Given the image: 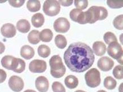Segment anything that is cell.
<instances>
[{"label":"cell","mask_w":123,"mask_h":92,"mask_svg":"<svg viewBox=\"0 0 123 92\" xmlns=\"http://www.w3.org/2000/svg\"><path fill=\"white\" fill-rule=\"evenodd\" d=\"M65 63L71 71L84 72L94 64L95 56L92 49L82 42L71 44L64 54Z\"/></svg>","instance_id":"1"},{"label":"cell","mask_w":123,"mask_h":92,"mask_svg":"<svg viewBox=\"0 0 123 92\" xmlns=\"http://www.w3.org/2000/svg\"><path fill=\"white\" fill-rule=\"evenodd\" d=\"M108 15V11L105 7L102 6H91L89 10L85 12L86 24H92L98 20H105Z\"/></svg>","instance_id":"2"},{"label":"cell","mask_w":123,"mask_h":92,"mask_svg":"<svg viewBox=\"0 0 123 92\" xmlns=\"http://www.w3.org/2000/svg\"><path fill=\"white\" fill-rule=\"evenodd\" d=\"M50 74L53 77L59 79L65 73L66 68L63 64L62 59L59 55H54L50 59Z\"/></svg>","instance_id":"3"},{"label":"cell","mask_w":123,"mask_h":92,"mask_svg":"<svg viewBox=\"0 0 123 92\" xmlns=\"http://www.w3.org/2000/svg\"><path fill=\"white\" fill-rule=\"evenodd\" d=\"M85 79L87 85L92 88L98 86L101 82L100 73L96 68H92L87 71L85 74Z\"/></svg>","instance_id":"4"},{"label":"cell","mask_w":123,"mask_h":92,"mask_svg":"<svg viewBox=\"0 0 123 92\" xmlns=\"http://www.w3.org/2000/svg\"><path fill=\"white\" fill-rule=\"evenodd\" d=\"M108 54L112 58L116 59L120 64L123 65V48L117 42H113L108 44L107 48Z\"/></svg>","instance_id":"5"},{"label":"cell","mask_w":123,"mask_h":92,"mask_svg":"<svg viewBox=\"0 0 123 92\" xmlns=\"http://www.w3.org/2000/svg\"><path fill=\"white\" fill-rule=\"evenodd\" d=\"M60 4L58 1L47 0L44 2L43 12L47 15L54 17L59 14L60 12Z\"/></svg>","instance_id":"6"},{"label":"cell","mask_w":123,"mask_h":92,"mask_svg":"<svg viewBox=\"0 0 123 92\" xmlns=\"http://www.w3.org/2000/svg\"><path fill=\"white\" fill-rule=\"evenodd\" d=\"M53 27L56 32L59 33H65L70 28V22L67 18L61 17L55 20Z\"/></svg>","instance_id":"7"},{"label":"cell","mask_w":123,"mask_h":92,"mask_svg":"<svg viewBox=\"0 0 123 92\" xmlns=\"http://www.w3.org/2000/svg\"><path fill=\"white\" fill-rule=\"evenodd\" d=\"M47 69V63L42 60L35 59L32 60L29 64V70L32 73L44 72Z\"/></svg>","instance_id":"8"},{"label":"cell","mask_w":123,"mask_h":92,"mask_svg":"<svg viewBox=\"0 0 123 92\" xmlns=\"http://www.w3.org/2000/svg\"><path fill=\"white\" fill-rule=\"evenodd\" d=\"M9 86L12 91L19 92L24 88V82L20 77L12 76L9 79Z\"/></svg>","instance_id":"9"},{"label":"cell","mask_w":123,"mask_h":92,"mask_svg":"<svg viewBox=\"0 0 123 92\" xmlns=\"http://www.w3.org/2000/svg\"><path fill=\"white\" fill-rule=\"evenodd\" d=\"M114 61L108 57L105 56L100 58L98 61V66L100 70L105 72L109 71L112 69Z\"/></svg>","instance_id":"10"},{"label":"cell","mask_w":123,"mask_h":92,"mask_svg":"<svg viewBox=\"0 0 123 92\" xmlns=\"http://www.w3.org/2000/svg\"><path fill=\"white\" fill-rule=\"evenodd\" d=\"M85 12L78 9H74L70 13L71 20L81 25L86 24Z\"/></svg>","instance_id":"11"},{"label":"cell","mask_w":123,"mask_h":92,"mask_svg":"<svg viewBox=\"0 0 123 92\" xmlns=\"http://www.w3.org/2000/svg\"><path fill=\"white\" fill-rule=\"evenodd\" d=\"M1 33L4 37L11 38L16 34V28L12 23H6L1 27Z\"/></svg>","instance_id":"12"},{"label":"cell","mask_w":123,"mask_h":92,"mask_svg":"<svg viewBox=\"0 0 123 92\" xmlns=\"http://www.w3.org/2000/svg\"><path fill=\"white\" fill-rule=\"evenodd\" d=\"M49 86V84L48 79L44 76H39L36 79L35 86L40 92H47Z\"/></svg>","instance_id":"13"},{"label":"cell","mask_w":123,"mask_h":92,"mask_svg":"<svg viewBox=\"0 0 123 92\" xmlns=\"http://www.w3.org/2000/svg\"><path fill=\"white\" fill-rule=\"evenodd\" d=\"M25 68H26V63L25 61H23L21 59L14 58L12 63V71H13L15 73H20L25 70Z\"/></svg>","instance_id":"14"},{"label":"cell","mask_w":123,"mask_h":92,"mask_svg":"<svg viewBox=\"0 0 123 92\" xmlns=\"http://www.w3.org/2000/svg\"><path fill=\"white\" fill-rule=\"evenodd\" d=\"M106 46L103 42L97 41L92 45V51L97 56H102L105 55L106 52Z\"/></svg>","instance_id":"15"},{"label":"cell","mask_w":123,"mask_h":92,"mask_svg":"<svg viewBox=\"0 0 123 92\" xmlns=\"http://www.w3.org/2000/svg\"><path fill=\"white\" fill-rule=\"evenodd\" d=\"M35 51L32 47L28 45H25L20 49V55L26 60H30L34 57Z\"/></svg>","instance_id":"16"},{"label":"cell","mask_w":123,"mask_h":92,"mask_svg":"<svg viewBox=\"0 0 123 92\" xmlns=\"http://www.w3.org/2000/svg\"><path fill=\"white\" fill-rule=\"evenodd\" d=\"M31 25L29 22L26 20H20L17 22V28L22 33H27L30 31Z\"/></svg>","instance_id":"17"},{"label":"cell","mask_w":123,"mask_h":92,"mask_svg":"<svg viewBox=\"0 0 123 92\" xmlns=\"http://www.w3.org/2000/svg\"><path fill=\"white\" fill-rule=\"evenodd\" d=\"M44 17L41 13L34 14L31 18V22L35 27L39 28L42 27L44 23Z\"/></svg>","instance_id":"18"},{"label":"cell","mask_w":123,"mask_h":92,"mask_svg":"<svg viewBox=\"0 0 123 92\" xmlns=\"http://www.w3.org/2000/svg\"><path fill=\"white\" fill-rule=\"evenodd\" d=\"M65 84L67 88L73 89L77 87L78 85V80L73 75L68 76L65 79Z\"/></svg>","instance_id":"19"},{"label":"cell","mask_w":123,"mask_h":92,"mask_svg":"<svg viewBox=\"0 0 123 92\" xmlns=\"http://www.w3.org/2000/svg\"><path fill=\"white\" fill-rule=\"evenodd\" d=\"M53 33L50 29H44L40 33V40L44 42H49L53 38Z\"/></svg>","instance_id":"20"},{"label":"cell","mask_w":123,"mask_h":92,"mask_svg":"<svg viewBox=\"0 0 123 92\" xmlns=\"http://www.w3.org/2000/svg\"><path fill=\"white\" fill-rule=\"evenodd\" d=\"M41 7L40 1L37 0H30L27 3V8L31 12H37L39 11Z\"/></svg>","instance_id":"21"},{"label":"cell","mask_w":123,"mask_h":92,"mask_svg":"<svg viewBox=\"0 0 123 92\" xmlns=\"http://www.w3.org/2000/svg\"><path fill=\"white\" fill-rule=\"evenodd\" d=\"M40 33L37 30H32L28 34V42L32 44H37L40 42Z\"/></svg>","instance_id":"22"},{"label":"cell","mask_w":123,"mask_h":92,"mask_svg":"<svg viewBox=\"0 0 123 92\" xmlns=\"http://www.w3.org/2000/svg\"><path fill=\"white\" fill-rule=\"evenodd\" d=\"M14 57L10 55H6L3 57L1 59V64L2 66L8 70H12V63Z\"/></svg>","instance_id":"23"},{"label":"cell","mask_w":123,"mask_h":92,"mask_svg":"<svg viewBox=\"0 0 123 92\" xmlns=\"http://www.w3.org/2000/svg\"><path fill=\"white\" fill-rule=\"evenodd\" d=\"M55 42L57 47L60 49H64L67 45V39L62 35H57L55 37Z\"/></svg>","instance_id":"24"},{"label":"cell","mask_w":123,"mask_h":92,"mask_svg":"<svg viewBox=\"0 0 123 92\" xmlns=\"http://www.w3.org/2000/svg\"><path fill=\"white\" fill-rule=\"evenodd\" d=\"M37 52L39 56L42 58H46L49 56L50 54V48L48 46L42 44L38 47L37 49Z\"/></svg>","instance_id":"25"},{"label":"cell","mask_w":123,"mask_h":92,"mask_svg":"<svg viewBox=\"0 0 123 92\" xmlns=\"http://www.w3.org/2000/svg\"><path fill=\"white\" fill-rule=\"evenodd\" d=\"M116 85H117V82L111 76L105 77L104 81V86L105 88L109 90H113L116 88Z\"/></svg>","instance_id":"26"},{"label":"cell","mask_w":123,"mask_h":92,"mask_svg":"<svg viewBox=\"0 0 123 92\" xmlns=\"http://www.w3.org/2000/svg\"><path fill=\"white\" fill-rule=\"evenodd\" d=\"M107 4L112 9L121 8L123 6V0H108Z\"/></svg>","instance_id":"27"},{"label":"cell","mask_w":123,"mask_h":92,"mask_svg":"<svg viewBox=\"0 0 123 92\" xmlns=\"http://www.w3.org/2000/svg\"><path fill=\"white\" fill-rule=\"evenodd\" d=\"M103 39L105 43L107 44H109L110 43L113 42H117L116 36L114 34H113L111 32H107L105 34Z\"/></svg>","instance_id":"28"},{"label":"cell","mask_w":123,"mask_h":92,"mask_svg":"<svg viewBox=\"0 0 123 92\" xmlns=\"http://www.w3.org/2000/svg\"><path fill=\"white\" fill-rule=\"evenodd\" d=\"M123 68L122 66H117L113 70V74L114 77L118 80H121L123 78Z\"/></svg>","instance_id":"29"},{"label":"cell","mask_w":123,"mask_h":92,"mask_svg":"<svg viewBox=\"0 0 123 92\" xmlns=\"http://www.w3.org/2000/svg\"><path fill=\"white\" fill-rule=\"evenodd\" d=\"M123 15H120L116 17L113 21V26L116 29L122 30L123 29Z\"/></svg>","instance_id":"30"},{"label":"cell","mask_w":123,"mask_h":92,"mask_svg":"<svg viewBox=\"0 0 123 92\" xmlns=\"http://www.w3.org/2000/svg\"><path fill=\"white\" fill-rule=\"evenodd\" d=\"M52 88L53 92H66V90L64 86L60 82L55 81L52 84Z\"/></svg>","instance_id":"31"},{"label":"cell","mask_w":123,"mask_h":92,"mask_svg":"<svg viewBox=\"0 0 123 92\" xmlns=\"http://www.w3.org/2000/svg\"><path fill=\"white\" fill-rule=\"evenodd\" d=\"M74 2L77 9L82 10L86 9L88 6V1L87 0H75Z\"/></svg>","instance_id":"32"},{"label":"cell","mask_w":123,"mask_h":92,"mask_svg":"<svg viewBox=\"0 0 123 92\" xmlns=\"http://www.w3.org/2000/svg\"><path fill=\"white\" fill-rule=\"evenodd\" d=\"M25 0H19V1H14V0H10L9 1V4L12 7H20L25 4Z\"/></svg>","instance_id":"33"},{"label":"cell","mask_w":123,"mask_h":92,"mask_svg":"<svg viewBox=\"0 0 123 92\" xmlns=\"http://www.w3.org/2000/svg\"><path fill=\"white\" fill-rule=\"evenodd\" d=\"M6 77H7V74L5 71L0 69V84L2 83L5 81Z\"/></svg>","instance_id":"34"},{"label":"cell","mask_w":123,"mask_h":92,"mask_svg":"<svg viewBox=\"0 0 123 92\" xmlns=\"http://www.w3.org/2000/svg\"><path fill=\"white\" fill-rule=\"evenodd\" d=\"M73 2L74 1H72V0H70V1H68V0H67V1H61L60 0V1H59L60 4H61L64 6H69L72 5Z\"/></svg>","instance_id":"35"},{"label":"cell","mask_w":123,"mask_h":92,"mask_svg":"<svg viewBox=\"0 0 123 92\" xmlns=\"http://www.w3.org/2000/svg\"><path fill=\"white\" fill-rule=\"evenodd\" d=\"M5 45L2 43V42H0V54H2V53H4V52L5 51Z\"/></svg>","instance_id":"36"},{"label":"cell","mask_w":123,"mask_h":92,"mask_svg":"<svg viewBox=\"0 0 123 92\" xmlns=\"http://www.w3.org/2000/svg\"><path fill=\"white\" fill-rule=\"evenodd\" d=\"M123 85V83H121L120 86V87H119V92H123V90H122Z\"/></svg>","instance_id":"37"},{"label":"cell","mask_w":123,"mask_h":92,"mask_svg":"<svg viewBox=\"0 0 123 92\" xmlns=\"http://www.w3.org/2000/svg\"><path fill=\"white\" fill-rule=\"evenodd\" d=\"M24 92H37L36 91H35L34 90H31V89H29V90H25Z\"/></svg>","instance_id":"38"},{"label":"cell","mask_w":123,"mask_h":92,"mask_svg":"<svg viewBox=\"0 0 123 92\" xmlns=\"http://www.w3.org/2000/svg\"><path fill=\"white\" fill-rule=\"evenodd\" d=\"M74 92H85V91H83V90H77V91H75Z\"/></svg>","instance_id":"39"},{"label":"cell","mask_w":123,"mask_h":92,"mask_svg":"<svg viewBox=\"0 0 123 92\" xmlns=\"http://www.w3.org/2000/svg\"><path fill=\"white\" fill-rule=\"evenodd\" d=\"M97 92H107L105 91V90H99V91H98Z\"/></svg>","instance_id":"40"}]
</instances>
